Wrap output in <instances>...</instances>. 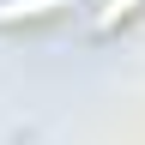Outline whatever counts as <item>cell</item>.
Listing matches in <instances>:
<instances>
[{"label":"cell","instance_id":"obj_2","mask_svg":"<svg viewBox=\"0 0 145 145\" xmlns=\"http://www.w3.org/2000/svg\"><path fill=\"white\" fill-rule=\"evenodd\" d=\"M139 0H97V12H91V30H115L121 18H133Z\"/></svg>","mask_w":145,"mask_h":145},{"label":"cell","instance_id":"obj_1","mask_svg":"<svg viewBox=\"0 0 145 145\" xmlns=\"http://www.w3.org/2000/svg\"><path fill=\"white\" fill-rule=\"evenodd\" d=\"M61 6H79V0H0V24H42V18H54Z\"/></svg>","mask_w":145,"mask_h":145}]
</instances>
